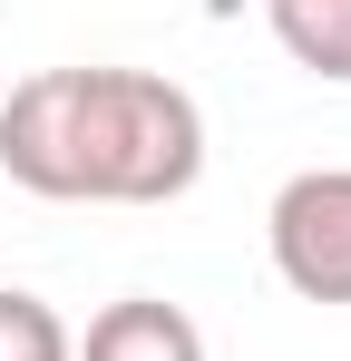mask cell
<instances>
[{"instance_id": "obj_4", "label": "cell", "mask_w": 351, "mask_h": 361, "mask_svg": "<svg viewBox=\"0 0 351 361\" xmlns=\"http://www.w3.org/2000/svg\"><path fill=\"white\" fill-rule=\"evenodd\" d=\"M273 39L292 49V68L312 78H351V0H264Z\"/></svg>"}, {"instance_id": "obj_3", "label": "cell", "mask_w": 351, "mask_h": 361, "mask_svg": "<svg viewBox=\"0 0 351 361\" xmlns=\"http://www.w3.org/2000/svg\"><path fill=\"white\" fill-rule=\"evenodd\" d=\"M78 361H205V332H195V312L166 293H117L98 322H88V342Z\"/></svg>"}, {"instance_id": "obj_5", "label": "cell", "mask_w": 351, "mask_h": 361, "mask_svg": "<svg viewBox=\"0 0 351 361\" xmlns=\"http://www.w3.org/2000/svg\"><path fill=\"white\" fill-rule=\"evenodd\" d=\"M0 361H78V342H68V322L39 293L0 283Z\"/></svg>"}, {"instance_id": "obj_1", "label": "cell", "mask_w": 351, "mask_h": 361, "mask_svg": "<svg viewBox=\"0 0 351 361\" xmlns=\"http://www.w3.org/2000/svg\"><path fill=\"white\" fill-rule=\"evenodd\" d=\"M0 176L49 205H166L205 176V108L166 68H30L0 98Z\"/></svg>"}, {"instance_id": "obj_2", "label": "cell", "mask_w": 351, "mask_h": 361, "mask_svg": "<svg viewBox=\"0 0 351 361\" xmlns=\"http://www.w3.org/2000/svg\"><path fill=\"white\" fill-rule=\"evenodd\" d=\"M264 244H273V274L302 302H351V166L283 176L273 215H264Z\"/></svg>"}]
</instances>
